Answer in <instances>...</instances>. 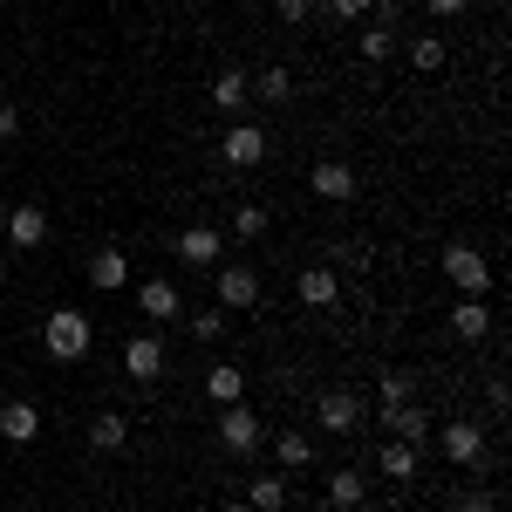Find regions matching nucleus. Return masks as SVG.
Instances as JSON below:
<instances>
[{"label": "nucleus", "instance_id": "36", "mask_svg": "<svg viewBox=\"0 0 512 512\" xmlns=\"http://www.w3.org/2000/svg\"><path fill=\"white\" fill-rule=\"evenodd\" d=\"M14 130H21V110H14V103H0V137H14Z\"/></svg>", "mask_w": 512, "mask_h": 512}, {"label": "nucleus", "instance_id": "18", "mask_svg": "<svg viewBox=\"0 0 512 512\" xmlns=\"http://www.w3.org/2000/svg\"><path fill=\"white\" fill-rule=\"evenodd\" d=\"M137 308H144L151 321H171L185 301H178V287H171V280H137Z\"/></svg>", "mask_w": 512, "mask_h": 512}, {"label": "nucleus", "instance_id": "33", "mask_svg": "<svg viewBox=\"0 0 512 512\" xmlns=\"http://www.w3.org/2000/svg\"><path fill=\"white\" fill-rule=\"evenodd\" d=\"M308 14H315V0H280V21H287V28H301Z\"/></svg>", "mask_w": 512, "mask_h": 512}, {"label": "nucleus", "instance_id": "34", "mask_svg": "<svg viewBox=\"0 0 512 512\" xmlns=\"http://www.w3.org/2000/svg\"><path fill=\"white\" fill-rule=\"evenodd\" d=\"M369 14H376V28H396V14H403V0H376Z\"/></svg>", "mask_w": 512, "mask_h": 512}, {"label": "nucleus", "instance_id": "23", "mask_svg": "<svg viewBox=\"0 0 512 512\" xmlns=\"http://www.w3.org/2000/svg\"><path fill=\"white\" fill-rule=\"evenodd\" d=\"M376 465H383V478H417V444H403V437H390Z\"/></svg>", "mask_w": 512, "mask_h": 512}, {"label": "nucleus", "instance_id": "21", "mask_svg": "<svg viewBox=\"0 0 512 512\" xmlns=\"http://www.w3.org/2000/svg\"><path fill=\"white\" fill-rule=\"evenodd\" d=\"M274 451H280V465H287V472L315 465V437H308V431H280V437H274Z\"/></svg>", "mask_w": 512, "mask_h": 512}, {"label": "nucleus", "instance_id": "30", "mask_svg": "<svg viewBox=\"0 0 512 512\" xmlns=\"http://www.w3.org/2000/svg\"><path fill=\"white\" fill-rule=\"evenodd\" d=\"M226 335V315H192V342H219Z\"/></svg>", "mask_w": 512, "mask_h": 512}, {"label": "nucleus", "instance_id": "12", "mask_svg": "<svg viewBox=\"0 0 512 512\" xmlns=\"http://www.w3.org/2000/svg\"><path fill=\"white\" fill-rule=\"evenodd\" d=\"M383 424H390V437L417 444V451H424V437H431V417H424V403H383Z\"/></svg>", "mask_w": 512, "mask_h": 512}, {"label": "nucleus", "instance_id": "27", "mask_svg": "<svg viewBox=\"0 0 512 512\" xmlns=\"http://www.w3.org/2000/svg\"><path fill=\"white\" fill-rule=\"evenodd\" d=\"M410 55H417V69H424V76L444 69V41H437V35H417V41H410Z\"/></svg>", "mask_w": 512, "mask_h": 512}, {"label": "nucleus", "instance_id": "22", "mask_svg": "<svg viewBox=\"0 0 512 512\" xmlns=\"http://www.w3.org/2000/svg\"><path fill=\"white\" fill-rule=\"evenodd\" d=\"M205 396H212V403H239V396H246V376H239L233 362H219V369L205 376Z\"/></svg>", "mask_w": 512, "mask_h": 512}, {"label": "nucleus", "instance_id": "39", "mask_svg": "<svg viewBox=\"0 0 512 512\" xmlns=\"http://www.w3.org/2000/svg\"><path fill=\"white\" fill-rule=\"evenodd\" d=\"M0 226H7V205H0Z\"/></svg>", "mask_w": 512, "mask_h": 512}, {"label": "nucleus", "instance_id": "29", "mask_svg": "<svg viewBox=\"0 0 512 512\" xmlns=\"http://www.w3.org/2000/svg\"><path fill=\"white\" fill-rule=\"evenodd\" d=\"M233 233L239 239H260V233H267V205H239V212H233Z\"/></svg>", "mask_w": 512, "mask_h": 512}, {"label": "nucleus", "instance_id": "14", "mask_svg": "<svg viewBox=\"0 0 512 512\" xmlns=\"http://www.w3.org/2000/svg\"><path fill=\"white\" fill-rule=\"evenodd\" d=\"M0 437H7V444H35V437H41V410H35V403H21V396L0 403Z\"/></svg>", "mask_w": 512, "mask_h": 512}, {"label": "nucleus", "instance_id": "38", "mask_svg": "<svg viewBox=\"0 0 512 512\" xmlns=\"http://www.w3.org/2000/svg\"><path fill=\"white\" fill-rule=\"evenodd\" d=\"M0 280H7V246H0Z\"/></svg>", "mask_w": 512, "mask_h": 512}, {"label": "nucleus", "instance_id": "24", "mask_svg": "<svg viewBox=\"0 0 512 512\" xmlns=\"http://www.w3.org/2000/svg\"><path fill=\"white\" fill-rule=\"evenodd\" d=\"M246 506H253V512H287V478H253Z\"/></svg>", "mask_w": 512, "mask_h": 512}, {"label": "nucleus", "instance_id": "16", "mask_svg": "<svg viewBox=\"0 0 512 512\" xmlns=\"http://www.w3.org/2000/svg\"><path fill=\"white\" fill-rule=\"evenodd\" d=\"M89 287H96V294H117V287H130V260H123L117 246H103V253L89 260Z\"/></svg>", "mask_w": 512, "mask_h": 512}, {"label": "nucleus", "instance_id": "15", "mask_svg": "<svg viewBox=\"0 0 512 512\" xmlns=\"http://www.w3.org/2000/svg\"><path fill=\"white\" fill-rule=\"evenodd\" d=\"M219 253H226L219 226H185V233H178V260H192V267H212Z\"/></svg>", "mask_w": 512, "mask_h": 512}, {"label": "nucleus", "instance_id": "19", "mask_svg": "<svg viewBox=\"0 0 512 512\" xmlns=\"http://www.w3.org/2000/svg\"><path fill=\"white\" fill-rule=\"evenodd\" d=\"M123 444H130V417H123V410L89 417V451H123Z\"/></svg>", "mask_w": 512, "mask_h": 512}, {"label": "nucleus", "instance_id": "10", "mask_svg": "<svg viewBox=\"0 0 512 512\" xmlns=\"http://www.w3.org/2000/svg\"><path fill=\"white\" fill-rule=\"evenodd\" d=\"M437 444H444V458H451V465H478V458H485V424L458 417V424H444V431H437Z\"/></svg>", "mask_w": 512, "mask_h": 512}, {"label": "nucleus", "instance_id": "11", "mask_svg": "<svg viewBox=\"0 0 512 512\" xmlns=\"http://www.w3.org/2000/svg\"><path fill=\"white\" fill-rule=\"evenodd\" d=\"M294 294H301V308H335L342 301V274L335 267H301Z\"/></svg>", "mask_w": 512, "mask_h": 512}, {"label": "nucleus", "instance_id": "3", "mask_svg": "<svg viewBox=\"0 0 512 512\" xmlns=\"http://www.w3.org/2000/svg\"><path fill=\"white\" fill-rule=\"evenodd\" d=\"M260 437H267V424H260L246 403H219V444H226L233 458H253V451H260Z\"/></svg>", "mask_w": 512, "mask_h": 512}, {"label": "nucleus", "instance_id": "28", "mask_svg": "<svg viewBox=\"0 0 512 512\" xmlns=\"http://www.w3.org/2000/svg\"><path fill=\"white\" fill-rule=\"evenodd\" d=\"M417 396V376L410 369H383V403H410Z\"/></svg>", "mask_w": 512, "mask_h": 512}, {"label": "nucleus", "instance_id": "17", "mask_svg": "<svg viewBox=\"0 0 512 512\" xmlns=\"http://www.w3.org/2000/svg\"><path fill=\"white\" fill-rule=\"evenodd\" d=\"M246 96H253V76H246V69H219V76H212V110L233 117V110H246Z\"/></svg>", "mask_w": 512, "mask_h": 512}, {"label": "nucleus", "instance_id": "31", "mask_svg": "<svg viewBox=\"0 0 512 512\" xmlns=\"http://www.w3.org/2000/svg\"><path fill=\"white\" fill-rule=\"evenodd\" d=\"M451 512H499V499H492V492H458Z\"/></svg>", "mask_w": 512, "mask_h": 512}, {"label": "nucleus", "instance_id": "20", "mask_svg": "<svg viewBox=\"0 0 512 512\" xmlns=\"http://www.w3.org/2000/svg\"><path fill=\"white\" fill-rule=\"evenodd\" d=\"M328 506H335V512H355V506H362V472H355V465L328 472Z\"/></svg>", "mask_w": 512, "mask_h": 512}, {"label": "nucleus", "instance_id": "25", "mask_svg": "<svg viewBox=\"0 0 512 512\" xmlns=\"http://www.w3.org/2000/svg\"><path fill=\"white\" fill-rule=\"evenodd\" d=\"M253 89H260V103H294V76L287 69H260Z\"/></svg>", "mask_w": 512, "mask_h": 512}, {"label": "nucleus", "instance_id": "9", "mask_svg": "<svg viewBox=\"0 0 512 512\" xmlns=\"http://www.w3.org/2000/svg\"><path fill=\"white\" fill-rule=\"evenodd\" d=\"M253 301H260V267L226 260L219 267V308H253Z\"/></svg>", "mask_w": 512, "mask_h": 512}, {"label": "nucleus", "instance_id": "32", "mask_svg": "<svg viewBox=\"0 0 512 512\" xmlns=\"http://www.w3.org/2000/svg\"><path fill=\"white\" fill-rule=\"evenodd\" d=\"M369 7H376V0H328V14H335V21H362Z\"/></svg>", "mask_w": 512, "mask_h": 512}, {"label": "nucleus", "instance_id": "2", "mask_svg": "<svg viewBox=\"0 0 512 512\" xmlns=\"http://www.w3.org/2000/svg\"><path fill=\"white\" fill-rule=\"evenodd\" d=\"M444 280H451L458 294H478V301H485V287H492V260L478 253L472 239H451V246H444Z\"/></svg>", "mask_w": 512, "mask_h": 512}, {"label": "nucleus", "instance_id": "7", "mask_svg": "<svg viewBox=\"0 0 512 512\" xmlns=\"http://www.w3.org/2000/svg\"><path fill=\"white\" fill-rule=\"evenodd\" d=\"M219 158L233 164V171H253V164L267 158V130H260V123H233L226 144H219Z\"/></svg>", "mask_w": 512, "mask_h": 512}, {"label": "nucleus", "instance_id": "6", "mask_svg": "<svg viewBox=\"0 0 512 512\" xmlns=\"http://www.w3.org/2000/svg\"><path fill=\"white\" fill-rule=\"evenodd\" d=\"M123 376H130V383H158L164 376V342L158 335H130V342H123Z\"/></svg>", "mask_w": 512, "mask_h": 512}, {"label": "nucleus", "instance_id": "5", "mask_svg": "<svg viewBox=\"0 0 512 512\" xmlns=\"http://www.w3.org/2000/svg\"><path fill=\"white\" fill-rule=\"evenodd\" d=\"M308 192H315V198H328V205H349V198L362 192V178H355V164H342V158H321L315 171H308Z\"/></svg>", "mask_w": 512, "mask_h": 512}, {"label": "nucleus", "instance_id": "1", "mask_svg": "<svg viewBox=\"0 0 512 512\" xmlns=\"http://www.w3.org/2000/svg\"><path fill=\"white\" fill-rule=\"evenodd\" d=\"M41 349L55 355V362H82L89 355V315L82 308H55V315L41 321Z\"/></svg>", "mask_w": 512, "mask_h": 512}, {"label": "nucleus", "instance_id": "4", "mask_svg": "<svg viewBox=\"0 0 512 512\" xmlns=\"http://www.w3.org/2000/svg\"><path fill=\"white\" fill-rule=\"evenodd\" d=\"M315 424L328 437H355V431H362V396H355V390H321L315 396Z\"/></svg>", "mask_w": 512, "mask_h": 512}, {"label": "nucleus", "instance_id": "35", "mask_svg": "<svg viewBox=\"0 0 512 512\" xmlns=\"http://www.w3.org/2000/svg\"><path fill=\"white\" fill-rule=\"evenodd\" d=\"M424 7H431L437 21H451V14H465V7H472V0H424Z\"/></svg>", "mask_w": 512, "mask_h": 512}, {"label": "nucleus", "instance_id": "8", "mask_svg": "<svg viewBox=\"0 0 512 512\" xmlns=\"http://www.w3.org/2000/svg\"><path fill=\"white\" fill-rule=\"evenodd\" d=\"M0 239H7L14 253L41 246V239H48V212H41V205H7V226H0Z\"/></svg>", "mask_w": 512, "mask_h": 512}, {"label": "nucleus", "instance_id": "26", "mask_svg": "<svg viewBox=\"0 0 512 512\" xmlns=\"http://www.w3.org/2000/svg\"><path fill=\"white\" fill-rule=\"evenodd\" d=\"M390 55H396L390 28H362V62H390Z\"/></svg>", "mask_w": 512, "mask_h": 512}, {"label": "nucleus", "instance_id": "13", "mask_svg": "<svg viewBox=\"0 0 512 512\" xmlns=\"http://www.w3.org/2000/svg\"><path fill=\"white\" fill-rule=\"evenodd\" d=\"M451 335H458V342H485V335H492V308H485L478 294H458V308H451Z\"/></svg>", "mask_w": 512, "mask_h": 512}, {"label": "nucleus", "instance_id": "37", "mask_svg": "<svg viewBox=\"0 0 512 512\" xmlns=\"http://www.w3.org/2000/svg\"><path fill=\"white\" fill-rule=\"evenodd\" d=\"M212 512H253V506H212Z\"/></svg>", "mask_w": 512, "mask_h": 512}]
</instances>
